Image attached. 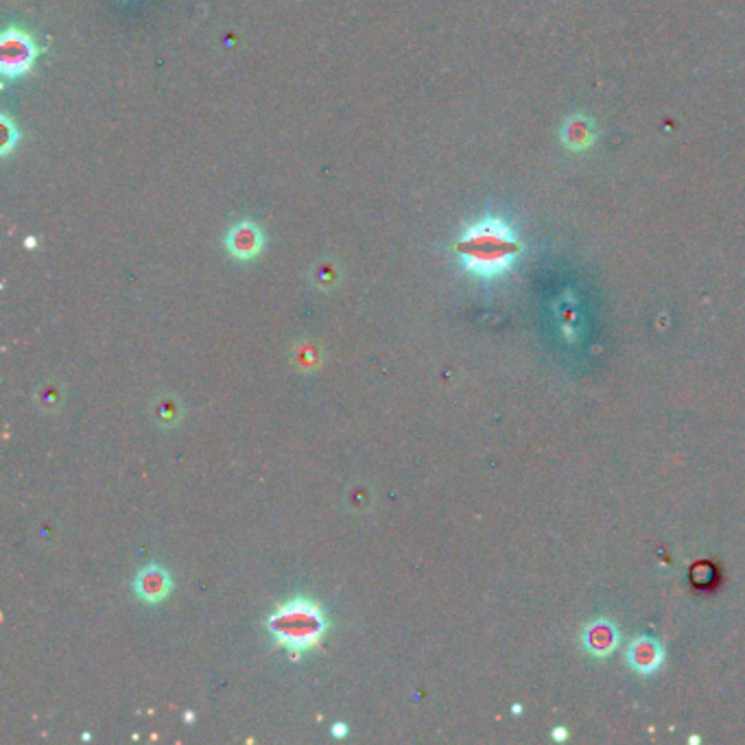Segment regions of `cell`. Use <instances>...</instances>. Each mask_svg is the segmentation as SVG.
Instances as JSON below:
<instances>
[{"label": "cell", "instance_id": "cell-1", "mask_svg": "<svg viewBox=\"0 0 745 745\" xmlns=\"http://www.w3.org/2000/svg\"><path fill=\"white\" fill-rule=\"evenodd\" d=\"M455 254L470 276L492 280L512 272L523 254V241L505 219L483 217L464 230Z\"/></svg>", "mask_w": 745, "mask_h": 745}, {"label": "cell", "instance_id": "cell-2", "mask_svg": "<svg viewBox=\"0 0 745 745\" xmlns=\"http://www.w3.org/2000/svg\"><path fill=\"white\" fill-rule=\"evenodd\" d=\"M264 625L276 645L289 651L291 660H300L304 654L315 649L328 632L326 612L308 597L284 601L267 616Z\"/></svg>", "mask_w": 745, "mask_h": 745}, {"label": "cell", "instance_id": "cell-3", "mask_svg": "<svg viewBox=\"0 0 745 745\" xmlns=\"http://www.w3.org/2000/svg\"><path fill=\"white\" fill-rule=\"evenodd\" d=\"M36 57L38 46L27 31L12 27L3 33V40H0V72L7 80L22 77L24 72L31 71Z\"/></svg>", "mask_w": 745, "mask_h": 745}, {"label": "cell", "instance_id": "cell-4", "mask_svg": "<svg viewBox=\"0 0 745 745\" xmlns=\"http://www.w3.org/2000/svg\"><path fill=\"white\" fill-rule=\"evenodd\" d=\"M225 249L237 261H254V258L261 256L264 249V234L261 225L249 222V219L234 223L225 234Z\"/></svg>", "mask_w": 745, "mask_h": 745}, {"label": "cell", "instance_id": "cell-5", "mask_svg": "<svg viewBox=\"0 0 745 745\" xmlns=\"http://www.w3.org/2000/svg\"><path fill=\"white\" fill-rule=\"evenodd\" d=\"M134 590L138 599L145 601V604H160L171 592V575L162 566H145L136 575Z\"/></svg>", "mask_w": 745, "mask_h": 745}, {"label": "cell", "instance_id": "cell-6", "mask_svg": "<svg viewBox=\"0 0 745 745\" xmlns=\"http://www.w3.org/2000/svg\"><path fill=\"white\" fill-rule=\"evenodd\" d=\"M663 660L665 651L656 639L640 636V639L632 640L630 647H627V663H630L632 669L643 675H651L654 671H658Z\"/></svg>", "mask_w": 745, "mask_h": 745}, {"label": "cell", "instance_id": "cell-7", "mask_svg": "<svg viewBox=\"0 0 745 745\" xmlns=\"http://www.w3.org/2000/svg\"><path fill=\"white\" fill-rule=\"evenodd\" d=\"M616 643H619V634L610 621H592L584 630V647L592 656H599V658L610 656L616 649Z\"/></svg>", "mask_w": 745, "mask_h": 745}, {"label": "cell", "instance_id": "cell-8", "mask_svg": "<svg viewBox=\"0 0 745 745\" xmlns=\"http://www.w3.org/2000/svg\"><path fill=\"white\" fill-rule=\"evenodd\" d=\"M595 125H592V121L586 119V116H573V119H568L565 127H562V140H565V145L573 151L588 149V146L595 142Z\"/></svg>", "mask_w": 745, "mask_h": 745}, {"label": "cell", "instance_id": "cell-9", "mask_svg": "<svg viewBox=\"0 0 745 745\" xmlns=\"http://www.w3.org/2000/svg\"><path fill=\"white\" fill-rule=\"evenodd\" d=\"M0 125H3V146H0V154L9 155V151L16 146L18 136H21V134H18V127L13 125V121L9 119L7 114L0 116Z\"/></svg>", "mask_w": 745, "mask_h": 745}, {"label": "cell", "instance_id": "cell-10", "mask_svg": "<svg viewBox=\"0 0 745 745\" xmlns=\"http://www.w3.org/2000/svg\"><path fill=\"white\" fill-rule=\"evenodd\" d=\"M331 732H332V737H335V739H343L347 732H350V730H347L346 724H335V725H332Z\"/></svg>", "mask_w": 745, "mask_h": 745}, {"label": "cell", "instance_id": "cell-11", "mask_svg": "<svg viewBox=\"0 0 745 745\" xmlns=\"http://www.w3.org/2000/svg\"><path fill=\"white\" fill-rule=\"evenodd\" d=\"M553 737H556V739H565V737H566V732H565V730H560V728H557V730H556V732H553Z\"/></svg>", "mask_w": 745, "mask_h": 745}]
</instances>
